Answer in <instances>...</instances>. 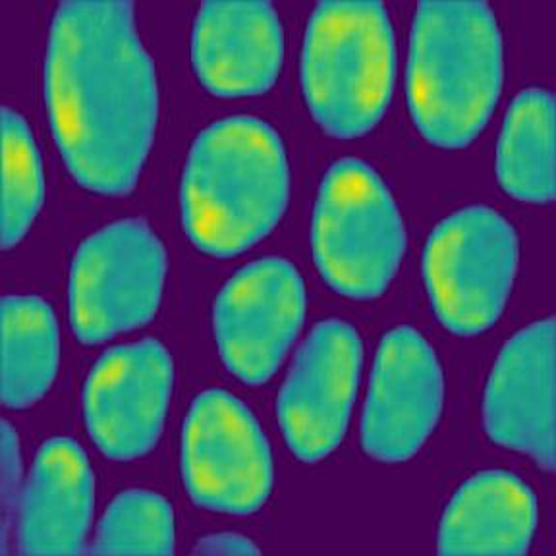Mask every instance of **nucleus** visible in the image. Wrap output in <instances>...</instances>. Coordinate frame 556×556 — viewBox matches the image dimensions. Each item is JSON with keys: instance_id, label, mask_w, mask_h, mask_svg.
Returning <instances> with one entry per match:
<instances>
[{"instance_id": "423d86ee", "label": "nucleus", "mask_w": 556, "mask_h": 556, "mask_svg": "<svg viewBox=\"0 0 556 556\" xmlns=\"http://www.w3.org/2000/svg\"><path fill=\"white\" fill-rule=\"evenodd\" d=\"M520 238L486 205L458 208L434 226L424 248V280L437 319L458 337L491 329L513 294Z\"/></svg>"}, {"instance_id": "f3484780", "label": "nucleus", "mask_w": 556, "mask_h": 556, "mask_svg": "<svg viewBox=\"0 0 556 556\" xmlns=\"http://www.w3.org/2000/svg\"><path fill=\"white\" fill-rule=\"evenodd\" d=\"M496 180L521 203L555 200V96L521 89L504 114L496 143Z\"/></svg>"}, {"instance_id": "f8f14e48", "label": "nucleus", "mask_w": 556, "mask_h": 556, "mask_svg": "<svg viewBox=\"0 0 556 556\" xmlns=\"http://www.w3.org/2000/svg\"><path fill=\"white\" fill-rule=\"evenodd\" d=\"M444 408L443 365L429 340L408 325L377 348L362 412V446L382 464H404L426 446Z\"/></svg>"}, {"instance_id": "dca6fc26", "label": "nucleus", "mask_w": 556, "mask_h": 556, "mask_svg": "<svg viewBox=\"0 0 556 556\" xmlns=\"http://www.w3.org/2000/svg\"><path fill=\"white\" fill-rule=\"evenodd\" d=\"M538 496L516 473L486 469L469 478L444 508L441 555H526L538 531Z\"/></svg>"}, {"instance_id": "7ed1b4c3", "label": "nucleus", "mask_w": 556, "mask_h": 556, "mask_svg": "<svg viewBox=\"0 0 556 556\" xmlns=\"http://www.w3.org/2000/svg\"><path fill=\"white\" fill-rule=\"evenodd\" d=\"M504 39L483 0H424L409 27L406 99L416 130L441 149L479 138L503 93Z\"/></svg>"}, {"instance_id": "ddd939ff", "label": "nucleus", "mask_w": 556, "mask_h": 556, "mask_svg": "<svg viewBox=\"0 0 556 556\" xmlns=\"http://www.w3.org/2000/svg\"><path fill=\"white\" fill-rule=\"evenodd\" d=\"M483 427L493 443L555 469V319L518 330L504 344L483 394Z\"/></svg>"}, {"instance_id": "9b49d317", "label": "nucleus", "mask_w": 556, "mask_h": 556, "mask_svg": "<svg viewBox=\"0 0 556 556\" xmlns=\"http://www.w3.org/2000/svg\"><path fill=\"white\" fill-rule=\"evenodd\" d=\"M174 362L156 339L104 350L84 384L87 433L109 460L131 462L155 448L170 406Z\"/></svg>"}, {"instance_id": "0eeeda50", "label": "nucleus", "mask_w": 556, "mask_h": 556, "mask_svg": "<svg viewBox=\"0 0 556 556\" xmlns=\"http://www.w3.org/2000/svg\"><path fill=\"white\" fill-rule=\"evenodd\" d=\"M168 255L146 218L114 220L87 236L70 265V325L86 346L103 344L155 319Z\"/></svg>"}, {"instance_id": "f03ea898", "label": "nucleus", "mask_w": 556, "mask_h": 556, "mask_svg": "<svg viewBox=\"0 0 556 556\" xmlns=\"http://www.w3.org/2000/svg\"><path fill=\"white\" fill-rule=\"evenodd\" d=\"M290 200V163L269 122L235 114L211 122L191 143L180 182V213L190 242L228 260L277 228Z\"/></svg>"}, {"instance_id": "39448f33", "label": "nucleus", "mask_w": 556, "mask_h": 556, "mask_svg": "<svg viewBox=\"0 0 556 556\" xmlns=\"http://www.w3.org/2000/svg\"><path fill=\"white\" fill-rule=\"evenodd\" d=\"M408 245L406 225L387 182L357 156L334 161L313 207L312 253L337 294L375 300L396 277Z\"/></svg>"}, {"instance_id": "1a4fd4ad", "label": "nucleus", "mask_w": 556, "mask_h": 556, "mask_svg": "<svg viewBox=\"0 0 556 556\" xmlns=\"http://www.w3.org/2000/svg\"><path fill=\"white\" fill-rule=\"evenodd\" d=\"M305 307L304 277L292 261L269 255L236 270L213 307L226 369L252 387L270 381L300 337Z\"/></svg>"}, {"instance_id": "a211bd4d", "label": "nucleus", "mask_w": 556, "mask_h": 556, "mask_svg": "<svg viewBox=\"0 0 556 556\" xmlns=\"http://www.w3.org/2000/svg\"><path fill=\"white\" fill-rule=\"evenodd\" d=\"M61 364V330L41 295L2 298V402L10 409L35 406L51 391Z\"/></svg>"}, {"instance_id": "2eb2a0df", "label": "nucleus", "mask_w": 556, "mask_h": 556, "mask_svg": "<svg viewBox=\"0 0 556 556\" xmlns=\"http://www.w3.org/2000/svg\"><path fill=\"white\" fill-rule=\"evenodd\" d=\"M96 508V473L81 444L52 437L35 454L17 506L20 555H78L86 551Z\"/></svg>"}, {"instance_id": "aec40b11", "label": "nucleus", "mask_w": 556, "mask_h": 556, "mask_svg": "<svg viewBox=\"0 0 556 556\" xmlns=\"http://www.w3.org/2000/svg\"><path fill=\"white\" fill-rule=\"evenodd\" d=\"M174 510L165 496L128 489L114 498L97 526L89 553L97 555H173Z\"/></svg>"}, {"instance_id": "6ab92c4d", "label": "nucleus", "mask_w": 556, "mask_h": 556, "mask_svg": "<svg viewBox=\"0 0 556 556\" xmlns=\"http://www.w3.org/2000/svg\"><path fill=\"white\" fill-rule=\"evenodd\" d=\"M45 203L41 151L26 118L2 106V248L26 238Z\"/></svg>"}, {"instance_id": "6e6552de", "label": "nucleus", "mask_w": 556, "mask_h": 556, "mask_svg": "<svg viewBox=\"0 0 556 556\" xmlns=\"http://www.w3.org/2000/svg\"><path fill=\"white\" fill-rule=\"evenodd\" d=\"M180 464L188 495L208 513L252 516L275 486L267 434L252 409L223 389L203 391L191 402Z\"/></svg>"}, {"instance_id": "412c9836", "label": "nucleus", "mask_w": 556, "mask_h": 556, "mask_svg": "<svg viewBox=\"0 0 556 556\" xmlns=\"http://www.w3.org/2000/svg\"><path fill=\"white\" fill-rule=\"evenodd\" d=\"M0 504H2V555L9 553L10 533L16 526L17 506L24 491V466L16 429L2 421V451H0Z\"/></svg>"}, {"instance_id": "4468645a", "label": "nucleus", "mask_w": 556, "mask_h": 556, "mask_svg": "<svg viewBox=\"0 0 556 556\" xmlns=\"http://www.w3.org/2000/svg\"><path fill=\"white\" fill-rule=\"evenodd\" d=\"M285 27L267 0H208L193 17L191 64L217 97H255L277 84Z\"/></svg>"}, {"instance_id": "4be33fe9", "label": "nucleus", "mask_w": 556, "mask_h": 556, "mask_svg": "<svg viewBox=\"0 0 556 556\" xmlns=\"http://www.w3.org/2000/svg\"><path fill=\"white\" fill-rule=\"evenodd\" d=\"M198 555H260L261 551L252 539L235 531L211 533L198 541L193 548Z\"/></svg>"}, {"instance_id": "9d476101", "label": "nucleus", "mask_w": 556, "mask_h": 556, "mask_svg": "<svg viewBox=\"0 0 556 556\" xmlns=\"http://www.w3.org/2000/svg\"><path fill=\"white\" fill-rule=\"evenodd\" d=\"M364 369V342L342 319L317 323L278 392V426L305 464L329 458L346 437Z\"/></svg>"}, {"instance_id": "f257e3e1", "label": "nucleus", "mask_w": 556, "mask_h": 556, "mask_svg": "<svg viewBox=\"0 0 556 556\" xmlns=\"http://www.w3.org/2000/svg\"><path fill=\"white\" fill-rule=\"evenodd\" d=\"M45 103L72 178L130 193L155 141L159 79L128 0H64L45 51Z\"/></svg>"}, {"instance_id": "20e7f679", "label": "nucleus", "mask_w": 556, "mask_h": 556, "mask_svg": "<svg viewBox=\"0 0 556 556\" xmlns=\"http://www.w3.org/2000/svg\"><path fill=\"white\" fill-rule=\"evenodd\" d=\"M399 72L391 12L377 0H325L305 26L300 78L313 121L332 138H362L382 121Z\"/></svg>"}]
</instances>
